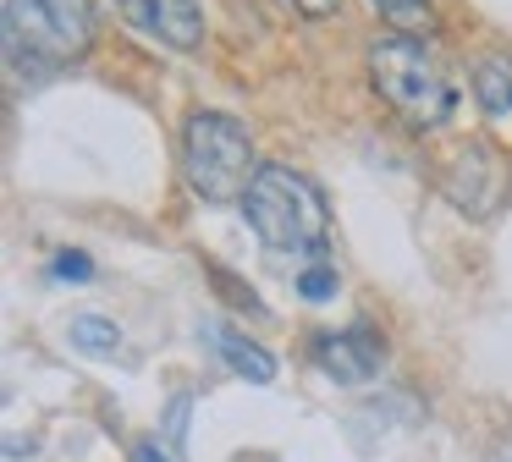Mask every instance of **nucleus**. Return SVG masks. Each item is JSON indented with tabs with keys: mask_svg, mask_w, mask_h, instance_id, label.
<instances>
[{
	"mask_svg": "<svg viewBox=\"0 0 512 462\" xmlns=\"http://www.w3.org/2000/svg\"><path fill=\"white\" fill-rule=\"evenodd\" d=\"M6 61L17 77H56L94 44L89 0H6Z\"/></svg>",
	"mask_w": 512,
	"mask_h": 462,
	"instance_id": "1",
	"label": "nucleus"
},
{
	"mask_svg": "<svg viewBox=\"0 0 512 462\" xmlns=\"http://www.w3.org/2000/svg\"><path fill=\"white\" fill-rule=\"evenodd\" d=\"M243 220L270 253H314L325 242V193L292 165H259L243 193Z\"/></svg>",
	"mask_w": 512,
	"mask_h": 462,
	"instance_id": "2",
	"label": "nucleus"
},
{
	"mask_svg": "<svg viewBox=\"0 0 512 462\" xmlns=\"http://www.w3.org/2000/svg\"><path fill=\"white\" fill-rule=\"evenodd\" d=\"M369 83L375 94L397 110L408 127H446L457 110V88L446 83V72L435 66L430 44L413 33H391L369 50Z\"/></svg>",
	"mask_w": 512,
	"mask_h": 462,
	"instance_id": "3",
	"label": "nucleus"
},
{
	"mask_svg": "<svg viewBox=\"0 0 512 462\" xmlns=\"http://www.w3.org/2000/svg\"><path fill=\"white\" fill-rule=\"evenodd\" d=\"M182 171L188 187L204 204H243L248 182H254V138L237 116L221 110H193L182 127Z\"/></svg>",
	"mask_w": 512,
	"mask_h": 462,
	"instance_id": "4",
	"label": "nucleus"
},
{
	"mask_svg": "<svg viewBox=\"0 0 512 462\" xmlns=\"http://www.w3.org/2000/svg\"><path fill=\"white\" fill-rule=\"evenodd\" d=\"M441 193L452 198L457 209H468L474 220H490L507 193V165L490 143H457V154L441 171Z\"/></svg>",
	"mask_w": 512,
	"mask_h": 462,
	"instance_id": "5",
	"label": "nucleus"
},
{
	"mask_svg": "<svg viewBox=\"0 0 512 462\" xmlns=\"http://www.w3.org/2000/svg\"><path fill=\"white\" fill-rule=\"evenodd\" d=\"M314 363H320V374H331L336 385H369L380 374V363H386V341L369 325H347V330H336V336L314 341Z\"/></svg>",
	"mask_w": 512,
	"mask_h": 462,
	"instance_id": "6",
	"label": "nucleus"
},
{
	"mask_svg": "<svg viewBox=\"0 0 512 462\" xmlns=\"http://www.w3.org/2000/svg\"><path fill=\"white\" fill-rule=\"evenodd\" d=\"M116 11L138 33H149L155 44H171V50H193L204 39V17L193 0H116Z\"/></svg>",
	"mask_w": 512,
	"mask_h": 462,
	"instance_id": "7",
	"label": "nucleus"
},
{
	"mask_svg": "<svg viewBox=\"0 0 512 462\" xmlns=\"http://www.w3.org/2000/svg\"><path fill=\"white\" fill-rule=\"evenodd\" d=\"M204 341H215V352H221L243 380H254V385L276 380V358H270L265 347H254V341H248L237 325H226V319H204Z\"/></svg>",
	"mask_w": 512,
	"mask_h": 462,
	"instance_id": "8",
	"label": "nucleus"
},
{
	"mask_svg": "<svg viewBox=\"0 0 512 462\" xmlns=\"http://www.w3.org/2000/svg\"><path fill=\"white\" fill-rule=\"evenodd\" d=\"M474 99L490 121H512V55H485L474 66Z\"/></svg>",
	"mask_w": 512,
	"mask_h": 462,
	"instance_id": "9",
	"label": "nucleus"
},
{
	"mask_svg": "<svg viewBox=\"0 0 512 462\" xmlns=\"http://www.w3.org/2000/svg\"><path fill=\"white\" fill-rule=\"evenodd\" d=\"M72 347H83L89 358H111V352L122 347V330H116L111 319L78 314V319H72Z\"/></svg>",
	"mask_w": 512,
	"mask_h": 462,
	"instance_id": "10",
	"label": "nucleus"
},
{
	"mask_svg": "<svg viewBox=\"0 0 512 462\" xmlns=\"http://www.w3.org/2000/svg\"><path fill=\"white\" fill-rule=\"evenodd\" d=\"M375 11L386 22H397L402 33H408V28H430V0H375Z\"/></svg>",
	"mask_w": 512,
	"mask_h": 462,
	"instance_id": "11",
	"label": "nucleus"
},
{
	"mask_svg": "<svg viewBox=\"0 0 512 462\" xmlns=\"http://www.w3.org/2000/svg\"><path fill=\"white\" fill-rule=\"evenodd\" d=\"M298 292L309 297V303L336 297V270H331V264H314V270H303V275H298Z\"/></svg>",
	"mask_w": 512,
	"mask_h": 462,
	"instance_id": "12",
	"label": "nucleus"
},
{
	"mask_svg": "<svg viewBox=\"0 0 512 462\" xmlns=\"http://www.w3.org/2000/svg\"><path fill=\"white\" fill-rule=\"evenodd\" d=\"M50 270H56L61 281H89V275H94V259H89V253H78V248H61Z\"/></svg>",
	"mask_w": 512,
	"mask_h": 462,
	"instance_id": "13",
	"label": "nucleus"
},
{
	"mask_svg": "<svg viewBox=\"0 0 512 462\" xmlns=\"http://www.w3.org/2000/svg\"><path fill=\"white\" fill-rule=\"evenodd\" d=\"M182 418H188V396H177V407H171V424H166L171 446H182Z\"/></svg>",
	"mask_w": 512,
	"mask_h": 462,
	"instance_id": "14",
	"label": "nucleus"
},
{
	"mask_svg": "<svg viewBox=\"0 0 512 462\" xmlns=\"http://www.w3.org/2000/svg\"><path fill=\"white\" fill-rule=\"evenodd\" d=\"M292 6H298L303 17H331V11L342 6V0H292Z\"/></svg>",
	"mask_w": 512,
	"mask_h": 462,
	"instance_id": "15",
	"label": "nucleus"
},
{
	"mask_svg": "<svg viewBox=\"0 0 512 462\" xmlns=\"http://www.w3.org/2000/svg\"><path fill=\"white\" fill-rule=\"evenodd\" d=\"M133 462H166V457H160V446H138Z\"/></svg>",
	"mask_w": 512,
	"mask_h": 462,
	"instance_id": "16",
	"label": "nucleus"
}]
</instances>
